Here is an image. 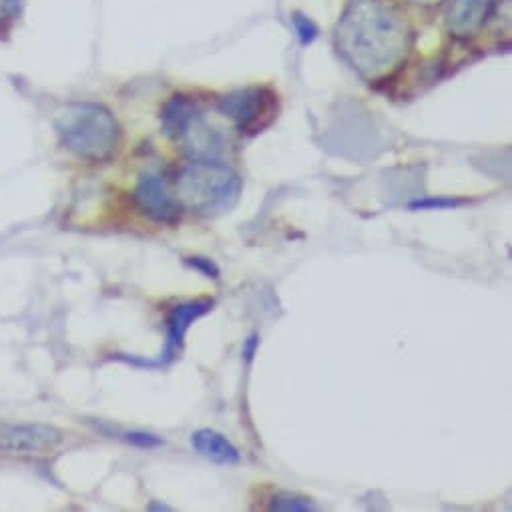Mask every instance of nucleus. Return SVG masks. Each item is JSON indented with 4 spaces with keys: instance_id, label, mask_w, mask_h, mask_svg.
Listing matches in <instances>:
<instances>
[{
    "instance_id": "nucleus-4",
    "label": "nucleus",
    "mask_w": 512,
    "mask_h": 512,
    "mask_svg": "<svg viewBox=\"0 0 512 512\" xmlns=\"http://www.w3.org/2000/svg\"><path fill=\"white\" fill-rule=\"evenodd\" d=\"M217 109L241 133H258L276 117L278 97L266 87H247L223 97Z\"/></svg>"
},
{
    "instance_id": "nucleus-2",
    "label": "nucleus",
    "mask_w": 512,
    "mask_h": 512,
    "mask_svg": "<svg viewBox=\"0 0 512 512\" xmlns=\"http://www.w3.org/2000/svg\"><path fill=\"white\" fill-rule=\"evenodd\" d=\"M175 197L183 209L203 217L231 211L243 189L239 173L217 161H193L179 169L173 179Z\"/></svg>"
},
{
    "instance_id": "nucleus-15",
    "label": "nucleus",
    "mask_w": 512,
    "mask_h": 512,
    "mask_svg": "<svg viewBox=\"0 0 512 512\" xmlns=\"http://www.w3.org/2000/svg\"><path fill=\"white\" fill-rule=\"evenodd\" d=\"M127 440L141 446V448H157V446H163V440L153 436V434H143V432H133V434H127Z\"/></svg>"
},
{
    "instance_id": "nucleus-14",
    "label": "nucleus",
    "mask_w": 512,
    "mask_h": 512,
    "mask_svg": "<svg viewBox=\"0 0 512 512\" xmlns=\"http://www.w3.org/2000/svg\"><path fill=\"white\" fill-rule=\"evenodd\" d=\"M185 264H187L189 268H193L195 272L203 274L205 278L219 280V276H221V272H219L217 264H215V262H211V260H207V258H187V260H185Z\"/></svg>"
},
{
    "instance_id": "nucleus-9",
    "label": "nucleus",
    "mask_w": 512,
    "mask_h": 512,
    "mask_svg": "<svg viewBox=\"0 0 512 512\" xmlns=\"http://www.w3.org/2000/svg\"><path fill=\"white\" fill-rule=\"evenodd\" d=\"M179 139L183 141L185 153L193 161H215L223 151L221 135L215 129H211L201 119V115H195L191 119V123L187 125V129Z\"/></svg>"
},
{
    "instance_id": "nucleus-18",
    "label": "nucleus",
    "mask_w": 512,
    "mask_h": 512,
    "mask_svg": "<svg viewBox=\"0 0 512 512\" xmlns=\"http://www.w3.org/2000/svg\"><path fill=\"white\" fill-rule=\"evenodd\" d=\"M408 3H412V5H416V7H424V9H430V7L442 5L444 0H408Z\"/></svg>"
},
{
    "instance_id": "nucleus-1",
    "label": "nucleus",
    "mask_w": 512,
    "mask_h": 512,
    "mask_svg": "<svg viewBox=\"0 0 512 512\" xmlns=\"http://www.w3.org/2000/svg\"><path fill=\"white\" fill-rule=\"evenodd\" d=\"M342 59L366 81L400 69L410 49V29L388 0H352L336 31Z\"/></svg>"
},
{
    "instance_id": "nucleus-10",
    "label": "nucleus",
    "mask_w": 512,
    "mask_h": 512,
    "mask_svg": "<svg viewBox=\"0 0 512 512\" xmlns=\"http://www.w3.org/2000/svg\"><path fill=\"white\" fill-rule=\"evenodd\" d=\"M193 450L205 460L219 466H235L241 462L239 450L219 432L211 428H201L191 434Z\"/></svg>"
},
{
    "instance_id": "nucleus-11",
    "label": "nucleus",
    "mask_w": 512,
    "mask_h": 512,
    "mask_svg": "<svg viewBox=\"0 0 512 512\" xmlns=\"http://www.w3.org/2000/svg\"><path fill=\"white\" fill-rule=\"evenodd\" d=\"M197 115L193 103L183 97H175L163 111V131L171 139H179L191 119Z\"/></svg>"
},
{
    "instance_id": "nucleus-12",
    "label": "nucleus",
    "mask_w": 512,
    "mask_h": 512,
    "mask_svg": "<svg viewBox=\"0 0 512 512\" xmlns=\"http://www.w3.org/2000/svg\"><path fill=\"white\" fill-rule=\"evenodd\" d=\"M270 508L272 510H282V512H310V510H318V506L314 504L312 498H306V496L294 494V492H280V494H276Z\"/></svg>"
},
{
    "instance_id": "nucleus-13",
    "label": "nucleus",
    "mask_w": 512,
    "mask_h": 512,
    "mask_svg": "<svg viewBox=\"0 0 512 512\" xmlns=\"http://www.w3.org/2000/svg\"><path fill=\"white\" fill-rule=\"evenodd\" d=\"M462 201L460 199H450V197H426V199H418L410 203L412 211H442V209H454L460 207Z\"/></svg>"
},
{
    "instance_id": "nucleus-3",
    "label": "nucleus",
    "mask_w": 512,
    "mask_h": 512,
    "mask_svg": "<svg viewBox=\"0 0 512 512\" xmlns=\"http://www.w3.org/2000/svg\"><path fill=\"white\" fill-rule=\"evenodd\" d=\"M59 139L67 151L91 163L111 159L121 141V127L113 113L97 103L67 105L55 119Z\"/></svg>"
},
{
    "instance_id": "nucleus-5",
    "label": "nucleus",
    "mask_w": 512,
    "mask_h": 512,
    "mask_svg": "<svg viewBox=\"0 0 512 512\" xmlns=\"http://www.w3.org/2000/svg\"><path fill=\"white\" fill-rule=\"evenodd\" d=\"M133 201L137 209L157 223H177L181 219L183 207L171 193L169 179L159 171H145L133 191Z\"/></svg>"
},
{
    "instance_id": "nucleus-8",
    "label": "nucleus",
    "mask_w": 512,
    "mask_h": 512,
    "mask_svg": "<svg viewBox=\"0 0 512 512\" xmlns=\"http://www.w3.org/2000/svg\"><path fill=\"white\" fill-rule=\"evenodd\" d=\"M494 0H452L446 27L456 39H470L484 27L490 17Z\"/></svg>"
},
{
    "instance_id": "nucleus-7",
    "label": "nucleus",
    "mask_w": 512,
    "mask_h": 512,
    "mask_svg": "<svg viewBox=\"0 0 512 512\" xmlns=\"http://www.w3.org/2000/svg\"><path fill=\"white\" fill-rule=\"evenodd\" d=\"M211 310H213V300H191L175 306L167 318V328H169L167 346H165V352L161 354V360L155 362V366H167L171 360H175L177 354L183 350L185 336L191 324L207 316Z\"/></svg>"
},
{
    "instance_id": "nucleus-6",
    "label": "nucleus",
    "mask_w": 512,
    "mask_h": 512,
    "mask_svg": "<svg viewBox=\"0 0 512 512\" xmlns=\"http://www.w3.org/2000/svg\"><path fill=\"white\" fill-rule=\"evenodd\" d=\"M63 442V432L47 424L0 422V452L51 454Z\"/></svg>"
},
{
    "instance_id": "nucleus-17",
    "label": "nucleus",
    "mask_w": 512,
    "mask_h": 512,
    "mask_svg": "<svg viewBox=\"0 0 512 512\" xmlns=\"http://www.w3.org/2000/svg\"><path fill=\"white\" fill-rule=\"evenodd\" d=\"M15 3L17 0H0V21H7L13 17Z\"/></svg>"
},
{
    "instance_id": "nucleus-19",
    "label": "nucleus",
    "mask_w": 512,
    "mask_h": 512,
    "mask_svg": "<svg viewBox=\"0 0 512 512\" xmlns=\"http://www.w3.org/2000/svg\"><path fill=\"white\" fill-rule=\"evenodd\" d=\"M149 508H159V510H171L167 504H151Z\"/></svg>"
},
{
    "instance_id": "nucleus-16",
    "label": "nucleus",
    "mask_w": 512,
    "mask_h": 512,
    "mask_svg": "<svg viewBox=\"0 0 512 512\" xmlns=\"http://www.w3.org/2000/svg\"><path fill=\"white\" fill-rule=\"evenodd\" d=\"M258 348H260V336L258 334H251L245 340V344H243V356H245L247 362L253 360V356H255V352H258Z\"/></svg>"
}]
</instances>
